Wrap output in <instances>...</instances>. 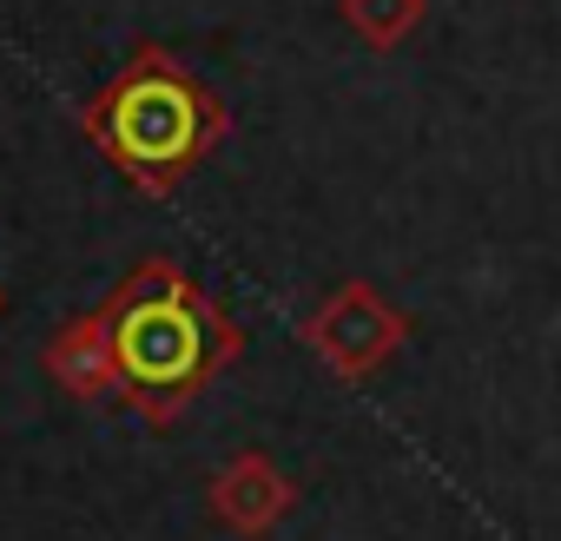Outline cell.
Returning a JSON list of instances; mask_svg holds the SVG:
<instances>
[{
	"instance_id": "1",
	"label": "cell",
	"mask_w": 561,
	"mask_h": 541,
	"mask_svg": "<svg viewBox=\"0 0 561 541\" xmlns=\"http://www.w3.org/2000/svg\"><path fill=\"white\" fill-rule=\"evenodd\" d=\"M93 318L113 364V403H126L152 429L179 423L244 357V331L172 257H139Z\"/></svg>"
},
{
	"instance_id": "2",
	"label": "cell",
	"mask_w": 561,
	"mask_h": 541,
	"mask_svg": "<svg viewBox=\"0 0 561 541\" xmlns=\"http://www.w3.org/2000/svg\"><path fill=\"white\" fill-rule=\"evenodd\" d=\"M80 133L113 159V172L146 192L172 198L231 133L225 100L165 47H139L93 100H80Z\"/></svg>"
},
{
	"instance_id": "3",
	"label": "cell",
	"mask_w": 561,
	"mask_h": 541,
	"mask_svg": "<svg viewBox=\"0 0 561 541\" xmlns=\"http://www.w3.org/2000/svg\"><path fill=\"white\" fill-rule=\"evenodd\" d=\"M298 337H305V350H311L331 377L364 383V377H377V370L410 344V318H403L370 278H344V285L298 324Z\"/></svg>"
},
{
	"instance_id": "4",
	"label": "cell",
	"mask_w": 561,
	"mask_h": 541,
	"mask_svg": "<svg viewBox=\"0 0 561 541\" xmlns=\"http://www.w3.org/2000/svg\"><path fill=\"white\" fill-rule=\"evenodd\" d=\"M205 502H211V521H218L225 534L257 541V534H271L277 521L298 508V482L277 469L264 449H238V456L211 475Z\"/></svg>"
},
{
	"instance_id": "5",
	"label": "cell",
	"mask_w": 561,
	"mask_h": 541,
	"mask_svg": "<svg viewBox=\"0 0 561 541\" xmlns=\"http://www.w3.org/2000/svg\"><path fill=\"white\" fill-rule=\"evenodd\" d=\"M41 364H47V377H54L67 396H80V403H113V364H106V337H100V318H93V311L67 318V324L47 337Z\"/></svg>"
},
{
	"instance_id": "6",
	"label": "cell",
	"mask_w": 561,
	"mask_h": 541,
	"mask_svg": "<svg viewBox=\"0 0 561 541\" xmlns=\"http://www.w3.org/2000/svg\"><path fill=\"white\" fill-rule=\"evenodd\" d=\"M337 21H344L364 47L397 54V47L430 21V0H337Z\"/></svg>"
},
{
	"instance_id": "7",
	"label": "cell",
	"mask_w": 561,
	"mask_h": 541,
	"mask_svg": "<svg viewBox=\"0 0 561 541\" xmlns=\"http://www.w3.org/2000/svg\"><path fill=\"white\" fill-rule=\"evenodd\" d=\"M0 311H8V291H0Z\"/></svg>"
}]
</instances>
